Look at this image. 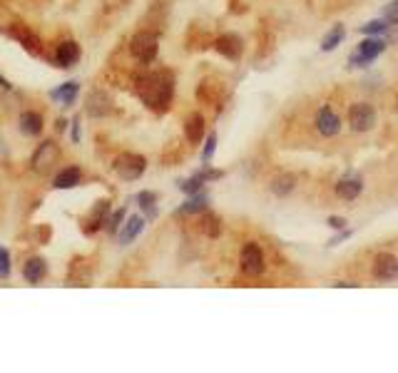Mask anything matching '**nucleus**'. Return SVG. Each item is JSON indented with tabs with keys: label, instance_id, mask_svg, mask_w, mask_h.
Here are the masks:
<instances>
[{
	"label": "nucleus",
	"instance_id": "1",
	"mask_svg": "<svg viewBox=\"0 0 398 373\" xmlns=\"http://www.w3.org/2000/svg\"><path fill=\"white\" fill-rule=\"evenodd\" d=\"M137 95L149 110L164 112L172 105L174 97V77L172 73H144L142 77H137Z\"/></svg>",
	"mask_w": 398,
	"mask_h": 373
},
{
	"label": "nucleus",
	"instance_id": "2",
	"mask_svg": "<svg viewBox=\"0 0 398 373\" xmlns=\"http://www.w3.org/2000/svg\"><path fill=\"white\" fill-rule=\"evenodd\" d=\"M130 52L137 62L142 65H149V62L157 60V52H160V40H157L155 32L149 30H140L132 35L130 40Z\"/></svg>",
	"mask_w": 398,
	"mask_h": 373
},
{
	"label": "nucleus",
	"instance_id": "3",
	"mask_svg": "<svg viewBox=\"0 0 398 373\" xmlns=\"http://www.w3.org/2000/svg\"><path fill=\"white\" fill-rule=\"evenodd\" d=\"M386 50V40L383 37H373L368 35L366 40H361L359 45H356V50L348 55V65L351 68H366V65H371L376 57L381 55Z\"/></svg>",
	"mask_w": 398,
	"mask_h": 373
},
{
	"label": "nucleus",
	"instance_id": "4",
	"mask_svg": "<svg viewBox=\"0 0 398 373\" xmlns=\"http://www.w3.org/2000/svg\"><path fill=\"white\" fill-rule=\"evenodd\" d=\"M115 172H117L120 180L124 182H137L147 172V160L137 152H124L115 160Z\"/></svg>",
	"mask_w": 398,
	"mask_h": 373
},
{
	"label": "nucleus",
	"instance_id": "5",
	"mask_svg": "<svg viewBox=\"0 0 398 373\" xmlns=\"http://www.w3.org/2000/svg\"><path fill=\"white\" fill-rule=\"evenodd\" d=\"M376 119H379L376 107L368 105V102H356V105L348 107V127H351V132H359V135L371 132L376 127Z\"/></svg>",
	"mask_w": 398,
	"mask_h": 373
},
{
	"label": "nucleus",
	"instance_id": "6",
	"mask_svg": "<svg viewBox=\"0 0 398 373\" xmlns=\"http://www.w3.org/2000/svg\"><path fill=\"white\" fill-rule=\"evenodd\" d=\"M239 267L247 276H259L267 269V259H264V251L256 242L244 244L242 254H239Z\"/></svg>",
	"mask_w": 398,
	"mask_h": 373
},
{
	"label": "nucleus",
	"instance_id": "7",
	"mask_svg": "<svg viewBox=\"0 0 398 373\" xmlns=\"http://www.w3.org/2000/svg\"><path fill=\"white\" fill-rule=\"evenodd\" d=\"M8 35H10L12 40H15V43L25 50V52H30V55H35V57L43 55V43H40V37H37L30 28H25V25L15 23V25H10Z\"/></svg>",
	"mask_w": 398,
	"mask_h": 373
},
{
	"label": "nucleus",
	"instance_id": "8",
	"mask_svg": "<svg viewBox=\"0 0 398 373\" xmlns=\"http://www.w3.org/2000/svg\"><path fill=\"white\" fill-rule=\"evenodd\" d=\"M334 192L341 202H356V199L361 197V192H363V180H361L359 174L348 172V174H343L341 180L336 182Z\"/></svg>",
	"mask_w": 398,
	"mask_h": 373
},
{
	"label": "nucleus",
	"instance_id": "9",
	"mask_svg": "<svg viewBox=\"0 0 398 373\" xmlns=\"http://www.w3.org/2000/svg\"><path fill=\"white\" fill-rule=\"evenodd\" d=\"M373 276L379 281H396L398 279V256L391 251H381L373 259Z\"/></svg>",
	"mask_w": 398,
	"mask_h": 373
},
{
	"label": "nucleus",
	"instance_id": "10",
	"mask_svg": "<svg viewBox=\"0 0 398 373\" xmlns=\"http://www.w3.org/2000/svg\"><path fill=\"white\" fill-rule=\"evenodd\" d=\"M57 157H60V147H57L55 142H43L40 147L35 149V155H32V160H30V164H32V169L35 172H48L53 164L57 162Z\"/></svg>",
	"mask_w": 398,
	"mask_h": 373
},
{
	"label": "nucleus",
	"instance_id": "11",
	"mask_svg": "<svg viewBox=\"0 0 398 373\" xmlns=\"http://www.w3.org/2000/svg\"><path fill=\"white\" fill-rule=\"evenodd\" d=\"M107 219H110V202H107V199H100L97 204L93 207V211L82 219V231H85V234H95V231H100L105 227Z\"/></svg>",
	"mask_w": 398,
	"mask_h": 373
},
{
	"label": "nucleus",
	"instance_id": "12",
	"mask_svg": "<svg viewBox=\"0 0 398 373\" xmlns=\"http://www.w3.org/2000/svg\"><path fill=\"white\" fill-rule=\"evenodd\" d=\"M214 50H217L219 55L227 57V60H239L244 52V43L242 37L236 35V32H224V35L217 37V43H214Z\"/></svg>",
	"mask_w": 398,
	"mask_h": 373
},
{
	"label": "nucleus",
	"instance_id": "13",
	"mask_svg": "<svg viewBox=\"0 0 398 373\" xmlns=\"http://www.w3.org/2000/svg\"><path fill=\"white\" fill-rule=\"evenodd\" d=\"M85 112L90 117H107L112 112V97L102 90H93L85 99Z\"/></svg>",
	"mask_w": 398,
	"mask_h": 373
},
{
	"label": "nucleus",
	"instance_id": "14",
	"mask_svg": "<svg viewBox=\"0 0 398 373\" xmlns=\"http://www.w3.org/2000/svg\"><path fill=\"white\" fill-rule=\"evenodd\" d=\"M80 57H82V50H80V45L75 43V40H65V43H60L57 45V50H55V65L57 68H75L77 62H80Z\"/></svg>",
	"mask_w": 398,
	"mask_h": 373
},
{
	"label": "nucleus",
	"instance_id": "15",
	"mask_svg": "<svg viewBox=\"0 0 398 373\" xmlns=\"http://www.w3.org/2000/svg\"><path fill=\"white\" fill-rule=\"evenodd\" d=\"M316 130L323 137H336L341 132V117L331 107H321L316 112Z\"/></svg>",
	"mask_w": 398,
	"mask_h": 373
},
{
	"label": "nucleus",
	"instance_id": "16",
	"mask_svg": "<svg viewBox=\"0 0 398 373\" xmlns=\"http://www.w3.org/2000/svg\"><path fill=\"white\" fill-rule=\"evenodd\" d=\"M144 227H147V219H144L142 214H132V217H127V222H124L122 227H120V231H117L120 244H122V247L132 244L137 236L144 231Z\"/></svg>",
	"mask_w": 398,
	"mask_h": 373
},
{
	"label": "nucleus",
	"instance_id": "17",
	"mask_svg": "<svg viewBox=\"0 0 398 373\" xmlns=\"http://www.w3.org/2000/svg\"><path fill=\"white\" fill-rule=\"evenodd\" d=\"M77 95H80V82L68 80V82H62L57 90L50 93V99H55L57 105H62V107H73L75 99H77Z\"/></svg>",
	"mask_w": 398,
	"mask_h": 373
},
{
	"label": "nucleus",
	"instance_id": "18",
	"mask_svg": "<svg viewBox=\"0 0 398 373\" xmlns=\"http://www.w3.org/2000/svg\"><path fill=\"white\" fill-rule=\"evenodd\" d=\"M45 130V119L40 112H32V110H25L23 115H20V132H23L25 137H37L43 135Z\"/></svg>",
	"mask_w": 398,
	"mask_h": 373
},
{
	"label": "nucleus",
	"instance_id": "19",
	"mask_svg": "<svg viewBox=\"0 0 398 373\" xmlns=\"http://www.w3.org/2000/svg\"><path fill=\"white\" fill-rule=\"evenodd\" d=\"M45 274H48V261L40 259V256H32V259H28L23 264V276L28 284L37 286L45 279Z\"/></svg>",
	"mask_w": 398,
	"mask_h": 373
},
{
	"label": "nucleus",
	"instance_id": "20",
	"mask_svg": "<svg viewBox=\"0 0 398 373\" xmlns=\"http://www.w3.org/2000/svg\"><path fill=\"white\" fill-rule=\"evenodd\" d=\"M205 130H207V122H205V117H202L199 112H194V115H189V117H187V122H184L187 142L199 144L202 140H205Z\"/></svg>",
	"mask_w": 398,
	"mask_h": 373
},
{
	"label": "nucleus",
	"instance_id": "21",
	"mask_svg": "<svg viewBox=\"0 0 398 373\" xmlns=\"http://www.w3.org/2000/svg\"><path fill=\"white\" fill-rule=\"evenodd\" d=\"M82 182V169L80 167H65L57 172V177L53 180V186L55 189H75V186Z\"/></svg>",
	"mask_w": 398,
	"mask_h": 373
},
{
	"label": "nucleus",
	"instance_id": "22",
	"mask_svg": "<svg viewBox=\"0 0 398 373\" xmlns=\"http://www.w3.org/2000/svg\"><path fill=\"white\" fill-rule=\"evenodd\" d=\"M207 207H209V194L207 192H197V194H189L184 204L177 209V214H205Z\"/></svg>",
	"mask_w": 398,
	"mask_h": 373
},
{
	"label": "nucleus",
	"instance_id": "23",
	"mask_svg": "<svg viewBox=\"0 0 398 373\" xmlns=\"http://www.w3.org/2000/svg\"><path fill=\"white\" fill-rule=\"evenodd\" d=\"M294 186H296V177L294 174H279V177H274L272 180V194L274 197H289V194L294 192Z\"/></svg>",
	"mask_w": 398,
	"mask_h": 373
},
{
	"label": "nucleus",
	"instance_id": "24",
	"mask_svg": "<svg viewBox=\"0 0 398 373\" xmlns=\"http://www.w3.org/2000/svg\"><path fill=\"white\" fill-rule=\"evenodd\" d=\"M135 199H137V204H140V209L144 211V219L152 222V219L157 217V194L149 192V189H144V192H140Z\"/></svg>",
	"mask_w": 398,
	"mask_h": 373
},
{
	"label": "nucleus",
	"instance_id": "25",
	"mask_svg": "<svg viewBox=\"0 0 398 373\" xmlns=\"http://www.w3.org/2000/svg\"><path fill=\"white\" fill-rule=\"evenodd\" d=\"M343 37H346V30H343V25H334L326 35H323L321 40V50L323 52H331V50H336L339 45L343 43Z\"/></svg>",
	"mask_w": 398,
	"mask_h": 373
},
{
	"label": "nucleus",
	"instance_id": "26",
	"mask_svg": "<svg viewBox=\"0 0 398 373\" xmlns=\"http://www.w3.org/2000/svg\"><path fill=\"white\" fill-rule=\"evenodd\" d=\"M388 30H391V25L386 23V20H371V23L361 25V32H363V35H373V37L388 35Z\"/></svg>",
	"mask_w": 398,
	"mask_h": 373
},
{
	"label": "nucleus",
	"instance_id": "27",
	"mask_svg": "<svg viewBox=\"0 0 398 373\" xmlns=\"http://www.w3.org/2000/svg\"><path fill=\"white\" fill-rule=\"evenodd\" d=\"M205 184H207L205 180H199L197 174H192L189 180H182V182H180V192H184V194H197V192H202V189H205Z\"/></svg>",
	"mask_w": 398,
	"mask_h": 373
},
{
	"label": "nucleus",
	"instance_id": "28",
	"mask_svg": "<svg viewBox=\"0 0 398 373\" xmlns=\"http://www.w3.org/2000/svg\"><path fill=\"white\" fill-rule=\"evenodd\" d=\"M124 219H127V207L117 209L110 219H107V231H110V234H117L120 227H122V224H124Z\"/></svg>",
	"mask_w": 398,
	"mask_h": 373
},
{
	"label": "nucleus",
	"instance_id": "29",
	"mask_svg": "<svg viewBox=\"0 0 398 373\" xmlns=\"http://www.w3.org/2000/svg\"><path fill=\"white\" fill-rule=\"evenodd\" d=\"M214 152H217V135L211 132V135L207 137L205 149H202V162H205V164H209V162H211V157H214Z\"/></svg>",
	"mask_w": 398,
	"mask_h": 373
},
{
	"label": "nucleus",
	"instance_id": "30",
	"mask_svg": "<svg viewBox=\"0 0 398 373\" xmlns=\"http://www.w3.org/2000/svg\"><path fill=\"white\" fill-rule=\"evenodd\" d=\"M199 177V180H205V182H217V180H222L224 177V172L222 169H211L209 164H205V167L199 169V172H194Z\"/></svg>",
	"mask_w": 398,
	"mask_h": 373
},
{
	"label": "nucleus",
	"instance_id": "31",
	"mask_svg": "<svg viewBox=\"0 0 398 373\" xmlns=\"http://www.w3.org/2000/svg\"><path fill=\"white\" fill-rule=\"evenodd\" d=\"M202 224H205V231L209 236H219V231H222V227H219V217H214V214H205Z\"/></svg>",
	"mask_w": 398,
	"mask_h": 373
},
{
	"label": "nucleus",
	"instance_id": "32",
	"mask_svg": "<svg viewBox=\"0 0 398 373\" xmlns=\"http://www.w3.org/2000/svg\"><path fill=\"white\" fill-rule=\"evenodd\" d=\"M383 20L388 25H398V0H393V3H388V6H386Z\"/></svg>",
	"mask_w": 398,
	"mask_h": 373
},
{
	"label": "nucleus",
	"instance_id": "33",
	"mask_svg": "<svg viewBox=\"0 0 398 373\" xmlns=\"http://www.w3.org/2000/svg\"><path fill=\"white\" fill-rule=\"evenodd\" d=\"M346 239H351V229H341V231H339L334 239H329V247H339V244L346 242Z\"/></svg>",
	"mask_w": 398,
	"mask_h": 373
},
{
	"label": "nucleus",
	"instance_id": "34",
	"mask_svg": "<svg viewBox=\"0 0 398 373\" xmlns=\"http://www.w3.org/2000/svg\"><path fill=\"white\" fill-rule=\"evenodd\" d=\"M326 224H329V227H331V229H336V231H341V229H346V219H343V217H329V219H326Z\"/></svg>",
	"mask_w": 398,
	"mask_h": 373
},
{
	"label": "nucleus",
	"instance_id": "35",
	"mask_svg": "<svg viewBox=\"0 0 398 373\" xmlns=\"http://www.w3.org/2000/svg\"><path fill=\"white\" fill-rule=\"evenodd\" d=\"M73 142H75V144L80 142V117L73 119Z\"/></svg>",
	"mask_w": 398,
	"mask_h": 373
},
{
	"label": "nucleus",
	"instance_id": "36",
	"mask_svg": "<svg viewBox=\"0 0 398 373\" xmlns=\"http://www.w3.org/2000/svg\"><path fill=\"white\" fill-rule=\"evenodd\" d=\"M0 264H6V267H10V254H8L6 247H0Z\"/></svg>",
	"mask_w": 398,
	"mask_h": 373
},
{
	"label": "nucleus",
	"instance_id": "37",
	"mask_svg": "<svg viewBox=\"0 0 398 373\" xmlns=\"http://www.w3.org/2000/svg\"><path fill=\"white\" fill-rule=\"evenodd\" d=\"M0 87H3V90H12V82L8 80V77H3V75H0Z\"/></svg>",
	"mask_w": 398,
	"mask_h": 373
},
{
	"label": "nucleus",
	"instance_id": "38",
	"mask_svg": "<svg viewBox=\"0 0 398 373\" xmlns=\"http://www.w3.org/2000/svg\"><path fill=\"white\" fill-rule=\"evenodd\" d=\"M8 276H10V267L0 264V279H8Z\"/></svg>",
	"mask_w": 398,
	"mask_h": 373
},
{
	"label": "nucleus",
	"instance_id": "39",
	"mask_svg": "<svg viewBox=\"0 0 398 373\" xmlns=\"http://www.w3.org/2000/svg\"><path fill=\"white\" fill-rule=\"evenodd\" d=\"M65 127H68V119H57V132H65Z\"/></svg>",
	"mask_w": 398,
	"mask_h": 373
}]
</instances>
